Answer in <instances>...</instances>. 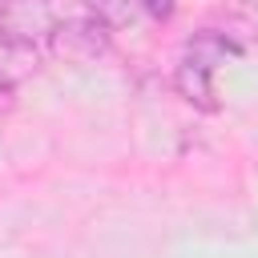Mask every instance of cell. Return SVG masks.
I'll return each instance as SVG.
<instances>
[{
    "label": "cell",
    "instance_id": "cell-1",
    "mask_svg": "<svg viewBox=\"0 0 258 258\" xmlns=\"http://www.w3.org/2000/svg\"><path fill=\"white\" fill-rule=\"evenodd\" d=\"M238 52H242V48H238L234 40H226V36H218V32H198V36L185 44V52H181V60H177V69H173L177 93H181L194 109L218 113L214 69H218L222 56H238Z\"/></svg>",
    "mask_w": 258,
    "mask_h": 258
},
{
    "label": "cell",
    "instance_id": "cell-2",
    "mask_svg": "<svg viewBox=\"0 0 258 258\" xmlns=\"http://www.w3.org/2000/svg\"><path fill=\"white\" fill-rule=\"evenodd\" d=\"M48 48H52V56H60L69 64H89V60H101L113 48V32L97 16H69V20L52 24Z\"/></svg>",
    "mask_w": 258,
    "mask_h": 258
},
{
    "label": "cell",
    "instance_id": "cell-3",
    "mask_svg": "<svg viewBox=\"0 0 258 258\" xmlns=\"http://www.w3.org/2000/svg\"><path fill=\"white\" fill-rule=\"evenodd\" d=\"M56 24L52 0H4L0 4V40L12 48H32L48 40Z\"/></svg>",
    "mask_w": 258,
    "mask_h": 258
},
{
    "label": "cell",
    "instance_id": "cell-4",
    "mask_svg": "<svg viewBox=\"0 0 258 258\" xmlns=\"http://www.w3.org/2000/svg\"><path fill=\"white\" fill-rule=\"evenodd\" d=\"M85 4H89V8L97 12V20H105L109 28L133 20V0H85Z\"/></svg>",
    "mask_w": 258,
    "mask_h": 258
},
{
    "label": "cell",
    "instance_id": "cell-5",
    "mask_svg": "<svg viewBox=\"0 0 258 258\" xmlns=\"http://www.w3.org/2000/svg\"><path fill=\"white\" fill-rule=\"evenodd\" d=\"M12 109H16V85L0 73V117H8Z\"/></svg>",
    "mask_w": 258,
    "mask_h": 258
},
{
    "label": "cell",
    "instance_id": "cell-6",
    "mask_svg": "<svg viewBox=\"0 0 258 258\" xmlns=\"http://www.w3.org/2000/svg\"><path fill=\"white\" fill-rule=\"evenodd\" d=\"M153 20H173V0H141Z\"/></svg>",
    "mask_w": 258,
    "mask_h": 258
},
{
    "label": "cell",
    "instance_id": "cell-7",
    "mask_svg": "<svg viewBox=\"0 0 258 258\" xmlns=\"http://www.w3.org/2000/svg\"><path fill=\"white\" fill-rule=\"evenodd\" d=\"M246 4H258V0H246Z\"/></svg>",
    "mask_w": 258,
    "mask_h": 258
}]
</instances>
